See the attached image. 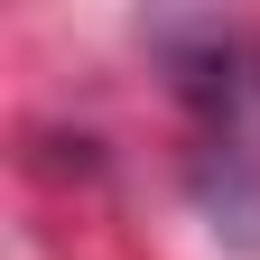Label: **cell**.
I'll return each mask as SVG.
<instances>
[{
	"label": "cell",
	"mask_w": 260,
	"mask_h": 260,
	"mask_svg": "<svg viewBox=\"0 0 260 260\" xmlns=\"http://www.w3.org/2000/svg\"><path fill=\"white\" fill-rule=\"evenodd\" d=\"M149 47L186 112V195L205 233L233 251H260V28L158 19Z\"/></svg>",
	"instance_id": "6da1fadb"
}]
</instances>
